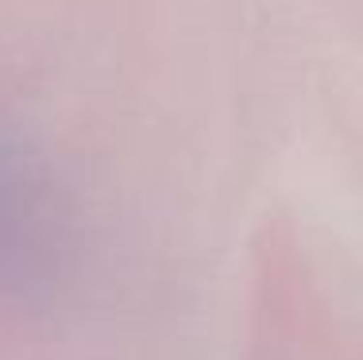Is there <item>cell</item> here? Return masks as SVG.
I'll return each instance as SVG.
<instances>
[{
  "instance_id": "cell-1",
  "label": "cell",
  "mask_w": 363,
  "mask_h": 360,
  "mask_svg": "<svg viewBox=\"0 0 363 360\" xmlns=\"http://www.w3.org/2000/svg\"><path fill=\"white\" fill-rule=\"evenodd\" d=\"M82 260L74 198L39 148L0 124V314L50 306Z\"/></svg>"
}]
</instances>
